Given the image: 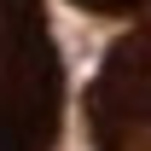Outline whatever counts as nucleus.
Wrapping results in <instances>:
<instances>
[{
  "label": "nucleus",
  "mask_w": 151,
  "mask_h": 151,
  "mask_svg": "<svg viewBox=\"0 0 151 151\" xmlns=\"http://www.w3.org/2000/svg\"><path fill=\"white\" fill-rule=\"evenodd\" d=\"M76 6H87V12H134L139 0H76Z\"/></svg>",
  "instance_id": "1"
}]
</instances>
